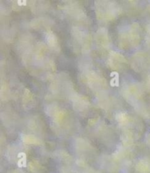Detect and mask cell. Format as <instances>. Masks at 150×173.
I'll return each mask as SVG.
<instances>
[{
	"label": "cell",
	"mask_w": 150,
	"mask_h": 173,
	"mask_svg": "<svg viewBox=\"0 0 150 173\" xmlns=\"http://www.w3.org/2000/svg\"><path fill=\"white\" fill-rule=\"evenodd\" d=\"M20 155H21V158L19 159V161L18 162V167H19V168H24L27 166V164H26V162H27L26 154L23 153V152H21Z\"/></svg>",
	"instance_id": "6da1fadb"
},
{
	"label": "cell",
	"mask_w": 150,
	"mask_h": 173,
	"mask_svg": "<svg viewBox=\"0 0 150 173\" xmlns=\"http://www.w3.org/2000/svg\"><path fill=\"white\" fill-rule=\"evenodd\" d=\"M115 83V87H119V74L115 71V76L112 78Z\"/></svg>",
	"instance_id": "7a4b0ae2"
}]
</instances>
